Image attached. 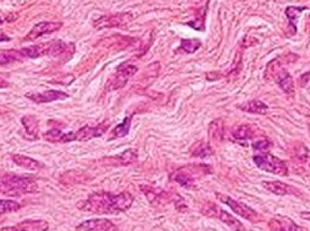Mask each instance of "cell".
<instances>
[{"instance_id":"1","label":"cell","mask_w":310,"mask_h":231,"mask_svg":"<svg viewBox=\"0 0 310 231\" xmlns=\"http://www.w3.org/2000/svg\"><path fill=\"white\" fill-rule=\"evenodd\" d=\"M133 202L134 198L129 193H121L117 195L110 193H95L78 204V208L95 214H118L129 209Z\"/></svg>"},{"instance_id":"2","label":"cell","mask_w":310,"mask_h":231,"mask_svg":"<svg viewBox=\"0 0 310 231\" xmlns=\"http://www.w3.org/2000/svg\"><path fill=\"white\" fill-rule=\"evenodd\" d=\"M39 190L38 184L30 177L18 175H0V194L21 196Z\"/></svg>"},{"instance_id":"3","label":"cell","mask_w":310,"mask_h":231,"mask_svg":"<svg viewBox=\"0 0 310 231\" xmlns=\"http://www.w3.org/2000/svg\"><path fill=\"white\" fill-rule=\"evenodd\" d=\"M66 45L62 41H51L45 42V44L36 45V46L25 47L19 51V55L26 58H39V57L50 56L58 57L66 51Z\"/></svg>"},{"instance_id":"4","label":"cell","mask_w":310,"mask_h":231,"mask_svg":"<svg viewBox=\"0 0 310 231\" xmlns=\"http://www.w3.org/2000/svg\"><path fill=\"white\" fill-rule=\"evenodd\" d=\"M207 173H211V168L206 164H190V166L178 168L175 172L172 173L170 178L185 188H192L196 177L207 175Z\"/></svg>"},{"instance_id":"5","label":"cell","mask_w":310,"mask_h":231,"mask_svg":"<svg viewBox=\"0 0 310 231\" xmlns=\"http://www.w3.org/2000/svg\"><path fill=\"white\" fill-rule=\"evenodd\" d=\"M256 166L261 170L266 171V172L274 173L278 176H287L288 175V167H287L286 162L281 159L277 158L275 156L271 153H260L253 157Z\"/></svg>"},{"instance_id":"6","label":"cell","mask_w":310,"mask_h":231,"mask_svg":"<svg viewBox=\"0 0 310 231\" xmlns=\"http://www.w3.org/2000/svg\"><path fill=\"white\" fill-rule=\"evenodd\" d=\"M201 213L205 214L206 216H211V218H218L221 221L224 222L229 227H231L233 231H244L243 224L241 221H238L235 216H232L231 214H229L226 210H223L222 208H220L218 205L211 202H207L201 209Z\"/></svg>"},{"instance_id":"7","label":"cell","mask_w":310,"mask_h":231,"mask_svg":"<svg viewBox=\"0 0 310 231\" xmlns=\"http://www.w3.org/2000/svg\"><path fill=\"white\" fill-rule=\"evenodd\" d=\"M217 195V198L220 199L221 202L224 204L229 205L230 208L235 212L237 215L242 216V218L247 219V220L252 221V222H257V221H261V216L260 214H258L257 212H255V210L252 209V208H249L248 205L241 203V202H237L235 201V199L230 198L229 195H223V194H216Z\"/></svg>"},{"instance_id":"8","label":"cell","mask_w":310,"mask_h":231,"mask_svg":"<svg viewBox=\"0 0 310 231\" xmlns=\"http://www.w3.org/2000/svg\"><path fill=\"white\" fill-rule=\"evenodd\" d=\"M138 72V67L135 65H130V64H123L118 68L117 73L113 77L112 82L109 84V90H116L119 89V88H123L124 85L127 84V82L129 81L130 77H133L134 74Z\"/></svg>"},{"instance_id":"9","label":"cell","mask_w":310,"mask_h":231,"mask_svg":"<svg viewBox=\"0 0 310 231\" xmlns=\"http://www.w3.org/2000/svg\"><path fill=\"white\" fill-rule=\"evenodd\" d=\"M62 27V22H39L30 30V32L25 36V41H34L39 37L53 34Z\"/></svg>"},{"instance_id":"10","label":"cell","mask_w":310,"mask_h":231,"mask_svg":"<svg viewBox=\"0 0 310 231\" xmlns=\"http://www.w3.org/2000/svg\"><path fill=\"white\" fill-rule=\"evenodd\" d=\"M77 231H118V227L109 219L99 218L82 222L77 226Z\"/></svg>"},{"instance_id":"11","label":"cell","mask_w":310,"mask_h":231,"mask_svg":"<svg viewBox=\"0 0 310 231\" xmlns=\"http://www.w3.org/2000/svg\"><path fill=\"white\" fill-rule=\"evenodd\" d=\"M130 14H117L112 16H102L97 20L93 21V26L96 28H108V27H116L119 25L126 24L128 20H130Z\"/></svg>"},{"instance_id":"12","label":"cell","mask_w":310,"mask_h":231,"mask_svg":"<svg viewBox=\"0 0 310 231\" xmlns=\"http://www.w3.org/2000/svg\"><path fill=\"white\" fill-rule=\"evenodd\" d=\"M107 130H108V122L99 124L97 126H90V125H86V126L81 127L77 133H75V138L77 141H88V140L103 135Z\"/></svg>"},{"instance_id":"13","label":"cell","mask_w":310,"mask_h":231,"mask_svg":"<svg viewBox=\"0 0 310 231\" xmlns=\"http://www.w3.org/2000/svg\"><path fill=\"white\" fill-rule=\"evenodd\" d=\"M26 98L30 101L41 104V103H51L55 101H64L68 98V94L60 92V90H46L42 93H29L26 94Z\"/></svg>"},{"instance_id":"14","label":"cell","mask_w":310,"mask_h":231,"mask_svg":"<svg viewBox=\"0 0 310 231\" xmlns=\"http://www.w3.org/2000/svg\"><path fill=\"white\" fill-rule=\"evenodd\" d=\"M49 222L45 220H25L11 227H4L0 231H47Z\"/></svg>"},{"instance_id":"15","label":"cell","mask_w":310,"mask_h":231,"mask_svg":"<svg viewBox=\"0 0 310 231\" xmlns=\"http://www.w3.org/2000/svg\"><path fill=\"white\" fill-rule=\"evenodd\" d=\"M268 227L271 231H304L292 219L281 215L271 219V221L268 222Z\"/></svg>"},{"instance_id":"16","label":"cell","mask_w":310,"mask_h":231,"mask_svg":"<svg viewBox=\"0 0 310 231\" xmlns=\"http://www.w3.org/2000/svg\"><path fill=\"white\" fill-rule=\"evenodd\" d=\"M138 159V153L135 150H127L124 151L121 155L115 156L112 158H104L103 162H108L109 164L113 166H128V164H132Z\"/></svg>"},{"instance_id":"17","label":"cell","mask_w":310,"mask_h":231,"mask_svg":"<svg viewBox=\"0 0 310 231\" xmlns=\"http://www.w3.org/2000/svg\"><path fill=\"white\" fill-rule=\"evenodd\" d=\"M263 187L266 188L268 192L273 193V194L275 195H287V194H291V193H297V190L294 189V188H292L291 185H287L284 184L283 182L279 181H272V182H263Z\"/></svg>"},{"instance_id":"18","label":"cell","mask_w":310,"mask_h":231,"mask_svg":"<svg viewBox=\"0 0 310 231\" xmlns=\"http://www.w3.org/2000/svg\"><path fill=\"white\" fill-rule=\"evenodd\" d=\"M278 84H279L280 89L283 90L287 95H294V83H293V78L292 76L289 74L287 71H281V72L278 74Z\"/></svg>"},{"instance_id":"19","label":"cell","mask_w":310,"mask_h":231,"mask_svg":"<svg viewBox=\"0 0 310 231\" xmlns=\"http://www.w3.org/2000/svg\"><path fill=\"white\" fill-rule=\"evenodd\" d=\"M13 161L15 162L16 164L20 167H24L26 170L30 171H39L42 168V164L40 162L36 161V159L27 157V156L24 155H14L13 156Z\"/></svg>"},{"instance_id":"20","label":"cell","mask_w":310,"mask_h":231,"mask_svg":"<svg viewBox=\"0 0 310 231\" xmlns=\"http://www.w3.org/2000/svg\"><path fill=\"white\" fill-rule=\"evenodd\" d=\"M238 108L241 110L246 111V113L260 114V115H264L268 111V107L261 101H251L248 103H244V104H241Z\"/></svg>"},{"instance_id":"21","label":"cell","mask_w":310,"mask_h":231,"mask_svg":"<svg viewBox=\"0 0 310 231\" xmlns=\"http://www.w3.org/2000/svg\"><path fill=\"white\" fill-rule=\"evenodd\" d=\"M223 131H224L223 121L221 120V119H216V120H213L209 126L210 139H211L212 141H215V142L222 141Z\"/></svg>"},{"instance_id":"22","label":"cell","mask_w":310,"mask_h":231,"mask_svg":"<svg viewBox=\"0 0 310 231\" xmlns=\"http://www.w3.org/2000/svg\"><path fill=\"white\" fill-rule=\"evenodd\" d=\"M306 9V7H288L286 9V15L288 18L289 27L292 28L291 35H294L297 32V26H295V21L299 18L301 11Z\"/></svg>"},{"instance_id":"23","label":"cell","mask_w":310,"mask_h":231,"mask_svg":"<svg viewBox=\"0 0 310 231\" xmlns=\"http://www.w3.org/2000/svg\"><path fill=\"white\" fill-rule=\"evenodd\" d=\"M255 133L251 125H241V126L235 127L232 130V136L233 139L237 140V141H244V140H249L253 138Z\"/></svg>"},{"instance_id":"24","label":"cell","mask_w":310,"mask_h":231,"mask_svg":"<svg viewBox=\"0 0 310 231\" xmlns=\"http://www.w3.org/2000/svg\"><path fill=\"white\" fill-rule=\"evenodd\" d=\"M130 124H132V116H128V118L124 119L122 124L117 125L115 129L112 130L109 139L113 140V139L124 138V136H127L130 130Z\"/></svg>"},{"instance_id":"25","label":"cell","mask_w":310,"mask_h":231,"mask_svg":"<svg viewBox=\"0 0 310 231\" xmlns=\"http://www.w3.org/2000/svg\"><path fill=\"white\" fill-rule=\"evenodd\" d=\"M22 125L25 126V130L26 133L29 134L30 136H34L36 138L39 133V124H38V119L34 118V116H24L21 119Z\"/></svg>"},{"instance_id":"26","label":"cell","mask_w":310,"mask_h":231,"mask_svg":"<svg viewBox=\"0 0 310 231\" xmlns=\"http://www.w3.org/2000/svg\"><path fill=\"white\" fill-rule=\"evenodd\" d=\"M201 46V42L198 39H181V45L179 50L186 53H194Z\"/></svg>"},{"instance_id":"27","label":"cell","mask_w":310,"mask_h":231,"mask_svg":"<svg viewBox=\"0 0 310 231\" xmlns=\"http://www.w3.org/2000/svg\"><path fill=\"white\" fill-rule=\"evenodd\" d=\"M21 208V204L15 201H9V199H0V215L7 213L16 212Z\"/></svg>"},{"instance_id":"28","label":"cell","mask_w":310,"mask_h":231,"mask_svg":"<svg viewBox=\"0 0 310 231\" xmlns=\"http://www.w3.org/2000/svg\"><path fill=\"white\" fill-rule=\"evenodd\" d=\"M191 153L194 157H207V156L212 155V150L210 148L209 145L204 144V142H200V144L195 145L194 148H192Z\"/></svg>"},{"instance_id":"29","label":"cell","mask_w":310,"mask_h":231,"mask_svg":"<svg viewBox=\"0 0 310 231\" xmlns=\"http://www.w3.org/2000/svg\"><path fill=\"white\" fill-rule=\"evenodd\" d=\"M62 134L64 133L60 131L59 129H52L44 134V139L47 140V141H50V142H61Z\"/></svg>"},{"instance_id":"30","label":"cell","mask_w":310,"mask_h":231,"mask_svg":"<svg viewBox=\"0 0 310 231\" xmlns=\"http://www.w3.org/2000/svg\"><path fill=\"white\" fill-rule=\"evenodd\" d=\"M20 59V57H16L13 55V52H2L0 53V65H4V64H9L13 63V62L18 61Z\"/></svg>"},{"instance_id":"31","label":"cell","mask_w":310,"mask_h":231,"mask_svg":"<svg viewBox=\"0 0 310 231\" xmlns=\"http://www.w3.org/2000/svg\"><path fill=\"white\" fill-rule=\"evenodd\" d=\"M271 141H268V140H260V141H256L253 144V148L261 151V152H264V151H268L271 148Z\"/></svg>"},{"instance_id":"32","label":"cell","mask_w":310,"mask_h":231,"mask_svg":"<svg viewBox=\"0 0 310 231\" xmlns=\"http://www.w3.org/2000/svg\"><path fill=\"white\" fill-rule=\"evenodd\" d=\"M10 40H11V37L5 35V34L0 32V42H8V41H10Z\"/></svg>"},{"instance_id":"33","label":"cell","mask_w":310,"mask_h":231,"mask_svg":"<svg viewBox=\"0 0 310 231\" xmlns=\"http://www.w3.org/2000/svg\"><path fill=\"white\" fill-rule=\"evenodd\" d=\"M8 87H9V83L0 77V88H8Z\"/></svg>"},{"instance_id":"34","label":"cell","mask_w":310,"mask_h":231,"mask_svg":"<svg viewBox=\"0 0 310 231\" xmlns=\"http://www.w3.org/2000/svg\"><path fill=\"white\" fill-rule=\"evenodd\" d=\"M300 216L303 219H305V220H309L310 221V212H303L300 214Z\"/></svg>"},{"instance_id":"35","label":"cell","mask_w":310,"mask_h":231,"mask_svg":"<svg viewBox=\"0 0 310 231\" xmlns=\"http://www.w3.org/2000/svg\"><path fill=\"white\" fill-rule=\"evenodd\" d=\"M2 22H3V20H2V18H0V25H2Z\"/></svg>"}]
</instances>
